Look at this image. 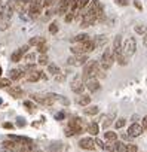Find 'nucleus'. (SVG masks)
Returning <instances> with one entry per match:
<instances>
[{
    "mask_svg": "<svg viewBox=\"0 0 147 152\" xmlns=\"http://www.w3.org/2000/svg\"><path fill=\"white\" fill-rule=\"evenodd\" d=\"M134 6H135L138 11H141V9H143V6H141V3L138 2V0H135V2H134Z\"/></svg>",
    "mask_w": 147,
    "mask_h": 152,
    "instance_id": "nucleus-43",
    "label": "nucleus"
},
{
    "mask_svg": "<svg viewBox=\"0 0 147 152\" xmlns=\"http://www.w3.org/2000/svg\"><path fill=\"white\" fill-rule=\"evenodd\" d=\"M116 60H114V54H113V49L112 48H107L104 52H103V55H101V60H100V64H101V67L104 69V70H109V69H112V66H113V63H114Z\"/></svg>",
    "mask_w": 147,
    "mask_h": 152,
    "instance_id": "nucleus-3",
    "label": "nucleus"
},
{
    "mask_svg": "<svg viewBox=\"0 0 147 152\" xmlns=\"http://www.w3.org/2000/svg\"><path fill=\"white\" fill-rule=\"evenodd\" d=\"M55 118H56V119H64V118H65V115H64L62 112H59V113H56V115H55Z\"/></svg>",
    "mask_w": 147,
    "mask_h": 152,
    "instance_id": "nucleus-45",
    "label": "nucleus"
},
{
    "mask_svg": "<svg viewBox=\"0 0 147 152\" xmlns=\"http://www.w3.org/2000/svg\"><path fill=\"white\" fill-rule=\"evenodd\" d=\"M70 88H71V91L73 93H76V94H82L83 91H85V82L80 79V78H75L71 81V85H70Z\"/></svg>",
    "mask_w": 147,
    "mask_h": 152,
    "instance_id": "nucleus-6",
    "label": "nucleus"
},
{
    "mask_svg": "<svg viewBox=\"0 0 147 152\" xmlns=\"http://www.w3.org/2000/svg\"><path fill=\"white\" fill-rule=\"evenodd\" d=\"M42 40H43V37H39V36L37 37H31L30 42H28V46H37Z\"/></svg>",
    "mask_w": 147,
    "mask_h": 152,
    "instance_id": "nucleus-32",
    "label": "nucleus"
},
{
    "mask_svg": "<svg viewBox=\"0 0 147 152\" xmlns=\"http://www.w3.org/2000/svg\"><path fill=\"white\" fill-rule=\"evenodd\" d=\"M17 121H18V127H24V125H25V122H24V119H22V118H18Z\"/></svg>",
    "mask_w": 147,
    "mask_h": 152,
    "instance_id": "nucleus-46",
    "label": "nucleus"
},
{
    "mask_svg": "<svg viewBox=\"0 0 147 152\" xmlns=\"http://www.w3.org/2000/svg\"><path fill=\"white\" fill-rule=\"evenodd\" d=\"M48 72H49V73H52L54 76L61 75V70H59V67H58L56 64H48Z\"/></svg>",
    "mask_w": 147,
    "mask_h": 152,
    "instance_id": "nucleus-22",
    "label": "nucleus"
},
{
    "mask_svg": "<svg viewBox=\"0 0 147 152\" xmlns=\"http://www.w3.org/2000/svg\"><path fill=\"white\" fill-rule=\"evenodd\" d=\"M24 61H25L27 64H33V63L36 61V55H34L33 52H27V54L24 55Z\"/></svg>",
    "mask_w": 147,
    "mask_h": 152,
    "instance_id": "nucleus-25",
    "label": "nucleus"
},
{
    "mask_svg": "<svg viewBox=\"0 0 147 152\" xmlns=\"http://www.w3.org/2000/svg\"><path fill=\"white\" fill-rule=\"evenodd\" d=\"M95 145H97V148H100V149H104V143H103L100 139H95Z\"/></svg>",
    "mask_w": 147,
    "mask_h": 152,
    "instance_id": "nucleus-41",
    "label": "nucleus"
},
{
    "mask_svg": "<svg viewBox=\"0 0 147 152\" xmlns=\"http://www.w3.org/2000/svg\"><path fill=\"white\" fill-rule=\"evenodd\" d=\"M0 2H2V0H0Z\"/></svg>",
    "mask_w": 147,
    "mask_h": 152,
    "instance_id": "nucleus-55",
    "label": "nucleus"
},
{
    "mask_svg": "<svg viewBox=\"0 0 147 152\" xmlns=\"http://www.w3.org/2000/svg\"><path fill=\"white\" fill-rule=\"evenodd\" d=\"M56 2H58V0H45V2H43V6H46V8H51V6H54Z\"/></svg>",
    "mask_w": 147,
    "mask_h": 152,
    "instance_id": "nucleus-39",
    "label": "nucleus"
},
{
    "mask_svg": "<svg viewBox=\"0 0 147 152\" xmlns=\"http://www.w3.org/2000/svg\"><path fill=\"white\" fill-rule=\"evenodd\" d=\"M11 79L9 78H0V88H9Z\"/></svg>",
    "mask_w": 147,
    "mask_h": 152,
    "instance_id": "nucleus-30",
    "label": "nucleus"
},
{
    "mask_svg": "<svg viewBox=\"0 0 147 152\" xmlns=\"http://www.w3.org/2000/svg\"><path fill=\"white\" fill-rule=\"evenodd\" d=\"M134 28H135V33H138V34H144V33L147 31V27L143 26V24H137Z\"/></svg>",
    "mask_w": 147,
    "mask_h": 152,
    "instance_id": "nucleus-31",
    "label": "nucleus"
},
{
    "mask_svg": "<svg viewBox=\"0 0 147 152\" xmlns=\"http://www.w3.org/2000/svg\"><path fill=\"white\" fill-rule=\"evenodd\" d=\"M86 40H89V36L86 33H80V34H77L71 39V42H77V43H82V42H86Z\"/></svg>",
    "mask_w": 147,
    "mask_h": 152,
    "instance_id": "nucleus-20",
    "label": "nucleus"
},
{
    "mask_svg": "<svg viewBox=\"0 0 147 152\" xmlns=\"http://www.w3.org/2000/svg\"><path fill=\"white\" fill-rule=\"evenodd\" d=\"M70 9V0H59L58 5V15H67Z\"/></svg>",
    "mask_w": 147,
    "mask_h": 152,
    "instance_id": "nucleus-15",
    "label": "nucleus"
},
{
    "mask_svg": "<svg viewBox=\"0 0 147 152\" xmlns=\"http://www.w3.org/2000/svg\"><path fill=\"white\" fill-rule=\"evenodd\" d=\"M116 3H117V5H120V6H126V5H128L126 0H116Z\"/></svg>",
    "mask_w": 147,
    "mask_h": 152,
    "instance_id": "nucleus-44",
    "label": "nucleus"
},
{
    "mask_svg": "<svg viewBox=\"0 0 147 152\" xmlns=\"http://www.w3.org/2000/svg\"><path fill=\"white\" fill-rule=\"evenodd\" d=\"M0 152H9V151H6V149H3V148H2V149H0Z\"/></svg>",
    "mask_w": 147,
    "mask_h": 152,
    "instance_id": "nucleus-51",
    "label": "nucleus"
},
{
    "mask_svg": "<svg viewBox=\"0 0 147 152\" xmlns=\"http://www.w3.org/2000/svg\"><path fill=\"white\" fill-rule=\"evenodd\" d=\"M88 55H73L67 60V63L70 66H85L88 63Z\"/></svg>",
    "mask_w": 147,
    "mask_h": 152,
    "instance_id": "nucleus-7",
    "label": "nucleus"
},
{
    "mask_svg": "<svg viewBox=\"0 0 147 152\" xmlns=\"http://www.w3.org/2000/svg\"><path fill=\"white\" fill-rule=\"evenodd\" d=\"M62 149H64V146H62V143H59V142L52 143V145L49 146V152H62Z\"/></svg>",
    "mask_w": 147,
    "mask_h": 152,
    "instance_id": "nucleus-23",
    "label": "nucleus"
},
{
    "mask_svg": "<svg viewBox=\"0 0 147 152\" xmlns=\"http://www.w3.org/2000/svg\"><path fill=\"white\" fill-rule=\"evenodd\" d=\"M56 31H58V24H56V23H51V26H49V33L55 34Z\"/></svg>",
    "mask_w": 147,
    "mask_h": 152,
    "instance_id": "nucleus-37",
    "label": "nucleus"
},
{
    "mask_svg": "<svg viewBox=\"0 0 147 152\" xmlns=\"http://www.w3.org/2000/svg\"><path fill=\"white\" fill-rule=\"evenodd\" d=\"M143 128H144V130H147V116H144V118H143Z\"/></svg>",
    "mask_w": 147,
    "mask_h": 152,
    "instance_id": "nucleus-47",
    "label": "nucleus"
},
{
    "mask_svg": "<svg viewBox=\"0 0 147 152\" xmlns=\"http://www.w3.org/2000/svg\"><path fill=\"white\" fill-rule=\"evenodd\" d=\"M14 5H15V12L24 14L25 11H28L30 0H14Z\"/></svg>",
    "mask_w": 147,
    "mask_h": 152,
    "instance_id": "nucleus-11",
    "label": "nucleus"
},
{
    "mask_svg": "<svg viewBox=\"0 0 147 152\" xmlns=\"http://www.w3.org/2000/svg\"><path fill=\"white\" fill-rule=\"evenodd\" d=\"M85 87L88 88V91L89 93H97L100 88H101V85H100V82L95 79V78H92V79H88V81H85Z\"/></svg>",
    "mask_w": 147,
    "mask_h": 152,
    "instance_id": "nucleus-14",
    "label": "nucleus"
},
{
    "mask_svg": "<svg viewBox=\"0 0 147 152\" xmlns=\"http://www.w3.org/2000/svg\"><path fill=\"white\" fill-rule=\"evenodd\" d=\"M3 128H8V130L11 128V130H12V128H14V125H12V124H9V122H6V124H3Z\"/></svg>",
    "mask_w": 147,
    "mask_h": 152,
    "instance_id": "nucleus-48",
    "label": "nucleus"
},
{
    "mask_svg": "<svg viewBox=\"0 0 147 152\" xmlns=\"http://www.w3.org/2000/svg\"><path fill=\"white\" fill-rule=\"evenodd\" d=\"M75 18H76V14H75V12H68V14L65 15V18H64V20H65V23H71Z\"/></svg>",
    "mask_w": 147,
    "mask_h": 152,
    "instance_id": "nucleus-36",
    "label": "nucleus"
},
{
    "mask_svg": "<svg viewBox=\"0 0 147 152\" xmlns=\"http://www.w3.org/2000/svg\"><path fill=\"white\" fill-rule=\"evenodd\" d=\"M37 51H39L40 54H46V51H48V43H46V40H45V39L37 45Z\"/></svg>",
    "mask_w": 147,
    "mask_h": 152,
    "instance_id": "nucleus-29",
    "label": "nucleus"
},
{
    "mask_svg": "<svg viewBox=\"0 0 147 152\" xmlns=\"http://www.w3.org/2000/svg\"><path fill=\"white\" fill-rule=\"evenodd\" d=\"M143 125H140L138 122H132V125L128 128V136L129 137H138L143 133Z\"/></svg>",
    "mask_w": 147,
    "mask_h": 152,
    "instance_id": "nucleus-12",
    "label": "nucleus"
},
{
    "mask_svg": "<svg viewBox=\"0 0 147 152\" xmlns=\"http://www.w3.org/2000/svg\"><path fill=\"white\" fill-rule=\"evenodd\" d=\"M18 152H22V151H18Z\"/></svg>",
    "mask_w": 147,
    "mask_h": 152,
    "instance_id": "nucleus-54",
    "label": "nucleus"
},
{
    "mask_svg": "<svg viewBox=\"0 0 147 152\" xmlns=\"http://www.w3.org/2000/svg\"><path fill=\"white\" fill-rule=\"evenodd\" d=\"M125 124H126V119H125V118H119V119L114 122V127H116V128H122Z\"/></svg>",
    "mask_w": 147,
    "mask_h": 152,
    "instance_id": "nucleus-35",
    "label": "nucleus"
},
{
    "mask_svg": "<svg viewBox=\"0 0 147 152\" xmlns=\"http://www.w3.org/2000/svg\"><path fill=\"white\" fill-rule=\"evenodd\" d=\"M48 61H49V60H48V55H46V54H40V57L37 58V63H39L40 66H46Z\"/></svg>",
    "mask_w": 147,
    "mask_h": 152,
    "instance_id": "nucleus-33",
    "label": "nucleus"
},
{
    "mask_svg": "<svg viewBox=\"0 0 147 152\" xmlns=\"http://www.w3.org/2000/svg\"><path fill=\"white\" fill-rule=\"evenodd\" d=\"M113 54H114V60L120 66H125L126 64V57L123 54V46H122V37L119 34L113 40Z\"/></svg>",
    "mask_w": 147,
    "mask_h": 152,
    "instance_id": "nucleus-2",
    "label": "nucleus"
},
{
    "mask_svg": "<svg viewBox=\"0 0 147 152\" xmlns=\"http://www.w3.org/2000/svg\"><path fill=\"white\" fill-rule=\"evenodd\" d=\"M143 43H144V46L147 48V31L144 33V37H143Z\"/></svg>",
    "mask_w": 147,
    "mask_h": 152,
    "instance_id": "nucleus-49",
    "label": "nucleus"
},
{
    "mask_svg": "<svg viewBox=\"0 0 147 152\" xmlns=\"http://www.w3.org/2000/svg\"><path fill=\"white\" fill-rule=\"evenodd\" d=\"M125 152H138V148H137V145H134V143H126Z\"/></svg>",
    "mask_w": 147,
    "mask_h": 152,
    "instance_id": "nucleus-34",
    "label": "nucleus"
},
{
    "mask_svg": "<svg viewBox=\"0 0 147 152\" xmlns=\"http://www.w3.org/2000/svg\"><path fill=\"white\" fill-rule=\"evenodd\" d=\"M113 116H114V115H107V116H103V121H104V122H101V127H103V128H107V127L112 124Z\"/></svg>",
    "mask_w": 147,
    "mask_h": 152,
    "instance_id": "nucleus-27",
    "label": "nucleus"
},
{
    "mask_svg": "<svg viewBox=\"0 0 147 152\" xmlns=\"http://www.w3.org/2000/svg\"><path fill=\"white\" fill-rule=\"evenodd\" d=\"M30 46L28 45H24V46H21L20 49H17L12 55H11V61H14V63H18V61H21L22 58H24V55L27 54V49H28Z\"/></svg>",
    "mask_w": 147,
    "mask_h": 152,
    "instance_id": "nucleus-9",
    "label": "nucleus"
},
{
    "mask_svg": "<svg viewBox=\"0 0 147 152\" xmlns=\"http://www.w3.org/2000/svg\"><path fill=\"white\" fill-rule=\"evenodd\" d=\"M24 75L25 73H24L22 69H12V70H9V79L11 81H18V79L22 78Z\"/></svg>",
    "mask_w": 147,
    "mask_h": 152,
    "instance_id": "nucleus-17",
    "label": "nucleus"
},
{
    "mask_svg": "<svg viewBox=\"0 0 147 152\" xmlns=\"http://www.w3.org/2000/svg\"><path fill=\"white\" fill-rule=\"evenodd\" d=\"M8 93L14 97V99H21L22 96H24V91H22V88L21 87H18V85H14V87H9L8 88Z\"/></svg>",
    "mask_w": 147,
    "mask_h": 152,
    "instance_id": "nucleus-16",
    "label": "nucleus"
},
{
    "mask_svg": "<svg viewBox=\"0 0 147 152\" xmlns=\"http://www.w3.org/2000/svg\"><path fill=\"white\" fill-rule=\"evenodd\" d=\"M24 106H25V107H28V109H30V112H33V110L36 109V106H34L31 102H24Z\"/></svg>",
    "mask_w": 147,
    "mask_h": 152,
    "instance_id": "nucleus-40",
    "label": "nucleus"
},
{
    "mask_svg": "<svg viewBox=\"0 0 147 152\" xmlns=\"http://www.w3.org/2000/svg\"><path fill=\"white\" fill-rule=\"evenodd\" d=\"M98 21V18L94 15V14H91V12H86V14H83V17H82V24H80V27H91V26H94L95 23Z\"/></svg>",
    "mask_w": 147,
    "mask_h": 152,
    "instance_id": "nucleus-8",
    "label": "nucleus"
},
{
    "mask_svg": "<svg viewBox=\"0 0 147 152\" xmlns=\"http://www.w3.org/2000/svg\"><path fill=\"white\" fill-rule=\"evenodd\" d=\"M2 145H3V149H6V151H9V152H18V151H20V143L15 142V140H12V139L5 140Z\"/></svg>",
    "mask_w": 147,
    "mask_h": 152,
    "instance_id": "nucleus-13",
    "label": "nucleus"
},
{
    "mask_svg": "<svg viewBox=\"0 0 147 152\" xmlns=\"http://www.w3.org/2000/svg\"><path fill=\"white\" fill-rule=\"evenodd\" d=\"M135 51H137V42H135V39L134 37H128L123 42V54H125V57L126 58L132 57L135 54Z\"/></svg>",
    "mask_w": 147,
    "mask_h": 152,
    "instance_id": "nucleus-4",
    "label": "nucleus"
},
{
    "mask_svg": "<svg viewBox=\"0 0 147 152\" xmlns=\"http://www.w3.org/2000/svg\"><path fill=\"white\" fill-rule=\"evenodd\" d=\"M77 104H80V106H89V103H91V97L88 96V94H80L79 97H77Z\"/></svg>",
    "mask_w": 147,
    "mask_h": 152,
    "instance_id": "nucleus-19",
    "label": "nucleus"
},
{
    "mask_svg": "<svg viewBox=\"0 0 147 152\" xmlns=\"http://www.w3.org/2000/svg\"><path fill=\"white\" fill-rule=\"evenodd\" d=\"M89 3H91V0H79V9H83V8H86Z\"/></svg>",
    "mask_w": 147,
    "mask_h": 152,
    "instance_id": "nucleus-38",
    "label": "nucleus"
},
{
    "mask_svg": "<svg viewBox=\"0 0 147 152\" xmlns=\"http://www.w3.org/2000/svg\"><path fill=\"white\" fill-rule=\"evenodd\" d=\"M24 78H25L28 82H37L39 79H45L46 76L43 75V72H39V70H30V72H25Z\"/></svg>",
    "mask_w": 147,
    "mask_h": 152,
    "instance_id": "nucleus-5",
    "label": "nucleus"
},
{
    "mask_svg": "<svg viewBox=\"0 0 147 152\" xmlns=\"http://www.w3.org/2000/svg\"><path fill=\"white\" fill-rule=\"evenodd\" d=\"M126 143L123 142H114V152H125Z\"/></svg>",
    "mask_w": 147,
    "mask_h": 152,
    "instance_id": "nucleus-28",
    "label": "nucleus"
},
{
    "mask_svg": "<svg viewBox=\"0 0 147 152\" xmlns=\"http://www.w3.org/2000/svg\"><path fill=\"white\" fill-rule=\"evenodd\" d=\"M79 146H80L82 149H85V151H94V149L97 148L95 140H94V139H91V137H83V139H80Z\"/></svg>",
    "mask_w": 147,
    "mask_h": 152,
    "instance_id": "nucleus-10",
    "label": "nucleus"
},
{
    "mask_svg": "<svg viewBox=\"0 0 147 152\" xmlns=\"http://www.w3.org/2000/svg\"><path fill=\"white\" fill-rule=\"evenodd\" d=\"M64 79H65V75H62V73L58 75V76H55V81H58V82H62Z\"/></svg>",
    "mask_w": 147,
    "mask_h": 152,
    "instance_id": "nucleus-42",
    "label": "nucleus"
},
{
    "mask_svg": "<svg viewBox=\"0 0 147 152\" xmlns=\"http://www.w3.org/2000/svg\"><path fill=\"white\" fill-rule=\"evenodd\" d=\"M98 112H100L98 106H86V109H85V113L86 115H97Z\"/></svg>",
    "mask_w": 147,
    "mask_h": 152,
    "instance_id": "nucleus-26",
    "label": "nucleus"
},
{
    "mask_svg": "<svg viewBox=\"0 0 147 152\" xmlns=\"http://www.w3.org/2000/svg\"><path fill=\"white\" fill-rule=\"evenodd\" d=\"M0 76H2V69H0Z\"/></svg>",
    "mask_w": 147,
    "mask_h": 152,
    "instance_id": "nucleus-53",
    "label": "nucleus"
},
{
    "mask_svg": "<svg viewBox=\"0 0 147 152\" xmlns=\"http://www.w3.org/2000/svg\"><path fill=\"white\" fill-rule=\"evenodd\" d=\"M106 139H107V142H112V143H114V142H117V134L114 133V131H106Z\"/></svg>",
    "mask_w": 147,
    "mask_h": 152,
    "instance_id": "nucleus-24",
    "label": "nucleus"
},
{
    "mask_svg": "<svg viewBox=\"0 0 147 152\" xmlns=\"http://www.w3.org/2000/svg\"><path fill=\"white\" fill-rule=\"evenodd\" d=\"M33 152H43V151H40V149H34Z\"/></svg>",
    "mask_w": 147,
    "mask_h": 152,
    "instance_id": "nucleus-52",
    "label": "nucleus"
},
{
    "mask_svg": "<svg viewBox=\"0 0 147 152\" xmlns=\"http://www.w3.org/2000/svg\"><path fill=\"white\" fill-rule=\"evenodd\" d=\"M107 42V37L106 36H97L95 39H94V43H95V49L97 48H101L104 43Z\"/></svg>",
    "mask_w": 147,
    "mask_h": 152,
    "instance_id": "nucleus-21",
    "label": "nucleus"
},
{
    "mask_svg": "<svg viewBox=\"0 0 147 152\" xmlns=\"http://www.w3.org/2000/svg\"><path fill=\"white\" fill-rule=\"evenodd\" d=\"M132 121H134V122H137V121H138V116H137V115H134V116H132Z\"/></svg>",
    "mask_w": 147,
    "mask_h": 152,
    "instance_id": "nucleus-50",
    "label": "nucleus"
},
{
    "mask_svg": "<svg viewBox=\"0 0 147 152\" xmlns=\"http://www.w3.org/2000/svg\"><path fill=\"white\" fill-rule=\"evenodd\" d=\"M104 69L101 67V64L97 61V60H89L85 66H83V79L88 81V79H92V78H104Z\"/></svg>",
    "mask_w": 147,
    "mask_h": 152,
    "instance_id": "nucleus-1",
    "label": "nucleus"
},
{
    "mask_svg": "<svg viewBox=\"0 0 147 152\" xmlns=\"http://www.w3.org/2000/svg\"><path fill=\"white\" fill-rule=\"evenodd\" d=\"M86 131H88L91 136H97V134L100 133V127H98L97 122H89V124L86 125Z\"/></svg>",
    "mask_w": 147,
    "mask_h": 152,
    "instance_id": "nucleus-18",
    "label": "nucleus"
}]
</instances>
